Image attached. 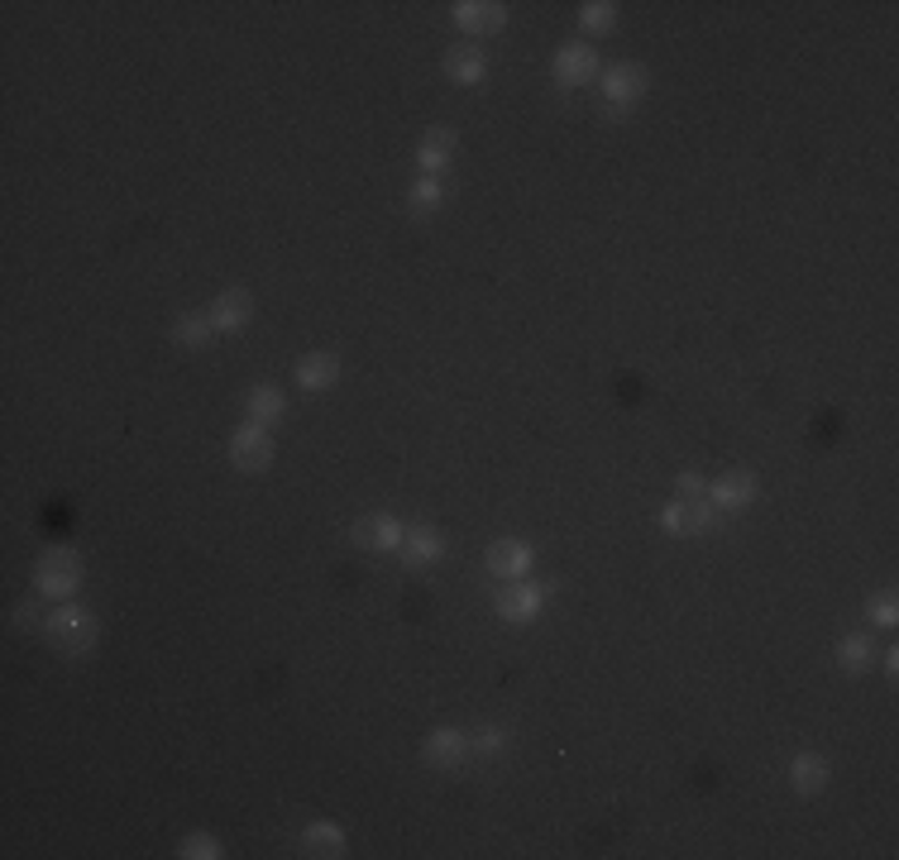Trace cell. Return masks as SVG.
Instances as JSON below:
<instances>
[{
	"label": "cell",
	"instance_id": "cell-1",
	"mask_svg": "<svg viewBox=\"0 0 899 860\" xmlns=\"http://www.w3.org/2000/svg\"><path fill=\"white\" fill-rule=\"evenodd\" d=\"M43 636H48V646L58 650V656H87V650H96V640H101V626H96V616L87 608H77V602H63L53 616L43 622Z\"/></svg>",
	"mask_w": 899,
	"mask_h": 860
},
{
	"label": "cell",
	"instance_id": "cell-2",
	"mask_svg": "<svg viewBox=\"0 0 899 860\" xmlns=\"http://www.w3.org/2000/svg\"><path fill=\"white\" fill-rule=\"evenodd\" d=\"M34 584H39L43 598L72 602V593L82 588V554L67 550V545H53V550H43L39 564H34Z\"/></svg>",
	"mask_w": 899,
	"mask_h": 860
},
{
	"label": "cell",
	"instance_id": "cell-3",
	"mask_svg": "<svg viewBox=\"0 0 899 860\" xmlns=\"http://www.w3.org/2000/svg\"><path fill=\"white\" fill-rule=\"evenodd\" d=\"M646 87H651V72H646L641 63H613L603 72V111L627 115L632 105L646 96Z\"/></svg>",
	"mask_w": 899,
	"mask_h": 860
},
{
	"label": "cell",
	"instance_id": "cell-4",
	"mask_svg": "<svg viewBox=\"0 0 899 860\" xmlns=\"http://www.w3.org/2000/svg\"><path fill=\"white\" fill-rule=\"evenodd\" d=\"M546 608V588L541 584H526V578H508V584L498 588V598H494V612L502 616L508 626H526V622H536Z\"/></svg>",
	"mask_w": 899,
	"mask_h": 860
},
{
	"label": "cell",
	"instance_id": "cell-5",
	"mask_svg": "<svg viewBox=\"0 0 899 860\" xmlns=\"http://www.w3.org/2000/svg\"><path fill=\"white\" fill-rule=\"evenodd\" d=\"M661 526L670 536H709L717 526V507L709 498H675L661 512Z\"/></svg>",
	"mask_w": 899,
	"mask_h": 860
},
{
	"label": "cell",
	"instance_id": "cell-6",
	"mask_svg": "<svg viewBox=\"0 0 899 860\" xmlns=\"http://www.w3.org/2000/svg\"><path fill=\"white\" fill-rule=\"evenodd\" d=\"M230 464L239 469V474H263V469L273 464V440H269V431L254 426V421H245L235 435H230Z\"/></svg>",
	"mask_w": 899,
	"mask_h": 860
},
{
	"label": "cell",
	"instance_id": "cell-7",
	"mask_svg": "<svg viewBox=\"0 0 899 860\" xmlns=\"http://www.w3.org/2000/svg\"><path fill=\"white\" fill-rule=\"evenodd\" d=\"M532 560H536V550L526 540H517V536H502V540H494L488 545V574L494 578H526L532 574Z\"/></svg>",
	"mask_w": 899,
	"mask_h": 860
},
{
	"label": "cell",
	"instance_id": "cell-8",
	"mask_svg": "<svg viewBox=\"0 0 899 860\" xmlns=\"http://www.w3.org/2000/svg\"><path fill=\"white\" fill-rule=\"evenodd\" d=\"M402 536L407 526L398 516H359L354 521V545L359 550H374V554H388V550H402Z\"/></svg>",
	"mask_w": 899,
	"mask_h": 860
},
{
	"label": "cell",
	"instance_id": "cell-9",
	"mask_svg": "<svg viewBox=\"0 0 899 860\" xmlns=\"http://www.w3.org/2000/svg\"><path fill=\"white\" fill-rule=\"evenodd\" d=\"M464 756H470V736L454 732V726H436L422 746V760L430 770H460Z\"/></svg>",
	"mask_w": 899,
	"mask_h": 860
},
{
	"label": "cell",
	"instance_id": "cell-10",
	"mask_svg": "<svg viewBox=\"0 0 899 860\" xmlns=\"http://www.w3.org/2000/svg\"><path fill=\"white\" fill-rule=\"evenodd\" d=\"M207 316H211V325L221 335H235V331H245V325H249V316H254V297H249L245 287H230V292H221L211 301Z\"/></svg>",
	"mask_w": 899,
	"mask_h": 860
},
{
	"label": "cell",
	"instance_id": "cell-11",
	"mask_svg": "<svg viewBox=\"0 0 899 860\" xmlns=\"http://www.w3.org/2000/svg\"><path fill=\"white\" fill-rule=\"evenodd\" d=\"M761 493V483L757 474H747V469H737V474H723L717 483H709V502L717 507V512H741L751 498Z\"/></svg>",
	"mask_w": 899,
	"mask_h": 860
},
{
	"label": "cell",
	"instance_id": "cell-12",
	"mask_svg": "<svg viewBox=\"0 0 899 860\" xmlns=\"http://www.w3.org/2000/svg\"><path fill=\"white\" fill-rule=\"evenodd\" d=\"M598 77V53L589 43H565L555 53V82L560 87H584Z\"/></svg>",
	"mask_w": 899,
	"mask_h": 860
},
{
	"label": "cell",
	"instance_id": "cell-13",
	"mask_svg": "<svg viewBox=\"0 0 899 860\" xmlns=\"http://www.w3.org/2000/svg\"><path fill=\"white\" fill-rule=\"evenodd\" d=\"M454 24L464 34H498L508 24V5L502 0H460L454 5Z\"/></svg>",
	"mask_w": 899,
	"mask_h": 860
},
{
	"label": "cell",
	"instance_id": "cell-14",
	"mask_svg": "<svg viewBox=\"0 0 899 860\" xmlns=\"http://www.w3.org/2000/svg\"><path fill=\"white\" fill-rule=\"evenodd\" d=\"M402 564L407 569H426V564H436L440 554H446V540H440V531L436 526H412L402 536Z\"/></svg>",
	"mask_w": 899,
	"mask_h": 860
},
{
	"label": "cell",
	"instance_id": "cell-15",
	"mask_svg": "<svg viewBox=\"0 0 899 860\" xmlns=\"http://www.w3.org/2000/svg\"><path fill=\"white\" fill-rule=\"evenodd\" d=\"M828 774H833V765L819 750H799V756L789 760V784H795V794H823L828 789Z\"/></svg>",
	"mask_w": 899,
	"mask_h": 860
},
{
	"label": "cell",
	"instance_id": "cell-16",
	"mask_svg": "<svg viewBox=\"0 0 899 860\" xmlns=\"http://www.w3.org/2000/svg\"><path fill=\"white\" fill-rule=\"evenodd\" d=\"M340 378V354L335 349H316V354H307L297 363V387L302 392H321V387H330Z\"/></svg>",
	"mask_w": 899,
	"mask_h": 860
},
{
	"label": "cell",
	"instance_id": "cell-17",
	"mask_svg": "<svg viewBox=\"0 0 899 860\" xmlns=\"http://www.w3.org/2000/svg\"><path fill=\"white\" fill-rule=\"evenodd\" d=\"M484 72H488L484 48L450 43V53H446V77H450V82H460V87H474V82H484Z\"/></svg>",
	"mask_w": 899,
	"mask_h": 860
},
{
	"label": "cell",
	"instance_id": "cell-18",
	"mask_svg": "<svg viewBox=\"0 0 899 860\" xmlns=\"http://www.w3.org/2000/svg\"><path fill=\"white\" fill-rule=\"evenodd\" d=\"M302 856L311 860H340L345 856V832L335 827V822H311V827H302Z\"/></svg>",
	"mask_w": 899,
	"mask_h": 860
},
{
	"label": "cell",
	"instance_id": "cell-19",
	"mask_svg": "<svg viewBox=\"0 0 899 860\" xmlns=\"http://www.w3.org/2000/svg\"><path fill=\"white\" fill-rule=\"evenodd\" d=\"M450 159H454V129H446V125L426 129L422 144H416V163H422V173L440 177V167H446Z\"/></svg>",
	"mask_w": 899,
	"mask_h": 860
},
{
	"label": "cell",
	"instance_id": "cell-20",
	"mask_svg": "<svg viewBox=\"0 0 899 860\" xmlns=\"http://www.w3.org/2000/svg\"><path fill=\"white\" fill-rule=\"evenodd\" d=\"M245 411H249V421H254V426H263V431H269L273 421H278L283 411H287V402H283V392H278V387L259 383V387H249V397H245Z\"/></svg>",
	"mask_w": 899,
	"mask_h": 860
},
{
	"label": "cell",
	"instance_id": "cell-21",
	"mask_svg": "<svg viewBox=\"0 0 899 860\" xmlns=\"http://www.w3.org/2000/svg\"><path fill=\"white\" fill-rule=\"evenodd\" d=\"M871 660H876V646H871V636H866V632L842 636V646H837V664H842L847 674H866V670H871Z\"/></svg>",
	"mask_w": 899,
	"mask_h": 860
},
{
	"label": "cell",
	"instance_id": "cell-22",
	"mask_svg": "<svg viewBox=\"0 0 899 860\" xmlns=\"http://www.w3.org/2000/svg\"><path fill=\"white\" fill-rule=\"evenodd\" d=\"M440 201H446V177L422 173L412 182V191H407V211H412V215H430Z\"/></svg>",
	"mask_w": 899,
	"mask_h": 860
},
{
	"label": "cell",
	"instance_id": "cell-23",
	"mask_svg": "<svg viewBox=\"0 0 899 860\" xmlns=\"http://www.w3.org/2000/svg\"><path fill=\"white\" fill-rule=\"evenodd\" d=\"M215 335V325L207 311H191V316H177L173 321V345H183V349H201Z\"/></svg>",
	"mask_w": 899,
	"mask_h": 860
},
{
	"label": "cell",
	"instance_id": "cell-24",
	"mask_svg": "<svg viewBox=\"0 0 899 860\" xmlns=\"http://www.w3.org/2000/svg\"><path fill=\"white\" fill-rule=\"evenodd\" d=\"M579 24L589 34H608L617 24V5H613V0H589V5L579 10Z\"/></svg>",
	"mask_w": 899,
	"mask_h": 860
},
{
	"label": "cell",
	"instance_id": "cell-25",
	"mask_svg": "<svg viewBox=\"0 0 899 860\" xmlns=\"http://www.w3.org/2000/svg\"><path fill=\"white\" fill-rule=\"evenodd\" d=\"M177 856L183 860H215L221 856V842H215L211 832H191V837H183V846H177Z\"/></svg>",
	"mask_w": 899,
	"mask_h": 860
},
{
	"label": "cell",
	"instance_id": "cell-26",
	"mask_svg": "<svg viewBox=\"0 0 899 860\" xmlns=\"http://www.w3.org/2000/svg\"><path fill=\"white\" fill-rule=\"evenodd\" d=\"M502 746H508V732H502V726H478V732H470L474 756H498Z\"/></svg>",
	"mask_w": 899,
	"mask_h": 860
},
{
	"label": "cell",
	"instance_id": "cell-27",
	"mask_svg": "<svg viewBox=\"0 0 899 860\" xmlns=\"http://www.w3.org/2000/svg\"><path fill=\"white\" fill-rule=\"evenodd\" d=\"M866 612H871V622H876V626H895V622H899V598H895L890 588H885V593H876V598H871Z\"/></svg>",
	"mask_w": 899,
	"mask_h": 860
},
{
	"label": "cell",
	"instance_id": "cell-28",
	"mask_svg": "<svg viewBox=\"0 0 899 860\" xmlns=\"http://www.w3.org/2000/svg\"><path fill=\"white\" fill-rule=\"evenodd\" d=\"M10 616H15V632H29V626H39V602H34V598H20Z\"/></svg>",
	"mask_w": 899,
	"mask_h": 860
},
{
	"label": "cell",
	"instance_id": "cell-29",
	"mask_svg": "<svg viewBox=\"0 0 899 860\" xmlns=\"http://www.w3.org/2000/svg\"><path fill=\"white\" fill-rule=\"evenodd\" d=\"M679 498H709V483H703L699 474H685L679 478Z\"/></svg>",
	"mask_w": 899,
	"mask_h": 860
},
{
	"label": "cell",
	"instance_id": "cell-30",
	"mask_svg": "<svg viewBox=\"0 0 899 860\" xmlns=\"http://www.w3.org/2000/svg\"><path fill=\"white\" fill-rule=\"evenodd\" d=\"M885 674H890V680H895V674H899V650H895V646H890V650H885Z\"/></svg>",
	"mask_w": 899,
	"mask_h": 860
}]
</instances>
